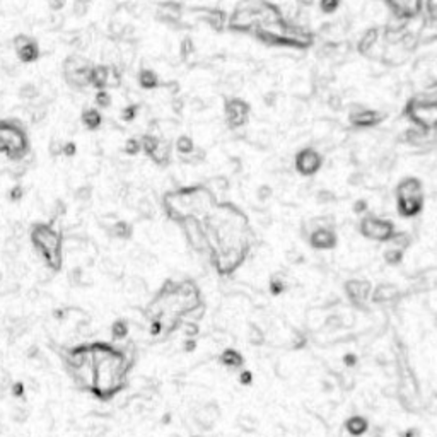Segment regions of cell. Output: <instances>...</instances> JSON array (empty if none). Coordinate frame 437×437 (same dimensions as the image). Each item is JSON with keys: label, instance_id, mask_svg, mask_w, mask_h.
Wrapping results in <instances>:
<instances>
[{"label": "cell", "instance_id": "28", "mask_svg": "<svg viewBox=\"0 0 437 437\" xmlns=\"http://www.w3.org/2000/svg\"><path fill=\"white\" fill-rule=\"evenodd\" d=\"M38 96H39L38 87H36L34 84H31V82L24 84V85H22V87L19 89V98L24 99V101H34V99L38 98Z\"/></svg>", "mask_w": 437, "mask_h": 437}, {"label": "cell", "instance_id": "42", "mask_svg": "<svg viewBox=\"0 0 437 437\" xmlns=\"http://www.w3.org/2000/svg\"><path fill=\"white\" fill-rule=\"evenodd\" d=\"M251 379H253V377H251V372H250V371H245V372L241 374V377H239V381L242 382V384H250Z\"/></svg>", "mask_w": 437, "mask_h": 437}, {"label": "cell", "instance_id": "41", "mask_svg": "<svg viewBox=\"0 0 437 437\" xmlns=\"http://www.w3.org/2000/svg\"><path fill=\"white\" fill-rule=\"evenodd\" d=\"M367 209V204L364 200H359L357 204H354V212L355 214H362V212H366Z\"/></svg>", "mask_w": 437, "mask_h": 437}, {"label": "cell", "instance_id": "26", "mask_svg": "<svg viewBox=\"0 0 437 437\" xmlns=\"http://www.w3.org/2000/svg\"><path fill=\"white\" fill-rule=\"evenodd\" d=\"M161 138L156 137V135L152 133H145L140 137V145H142V151L145 152V154L151 157L152 154H154V151L157 149V145H159Z\"/></svg>", "mask_w": 437, "mask_h": 437}, {"label": "cell", "instance_id": "35", "mask_svg": "<svg viewBox=\"0 0 437 437\" xmlns=\"http://www.w3.org/2000/svg\"><path fill=\"white\" fill-rule=\"evenodd\" d=\"M193 52H195V44H193L191 39H190V38L183 39V43H181V55H183V57H188V55H191Z\"/></svg>", "mask_w": 437, "mask_h": 437}, {"label": "cell", "instance_id": "17", "mask_svg": "<svg viewBox=\"0 0 437 437\" xmlns=\"http://www.w3.org/2000/svg\"><path fill=\"white\" fill-rule=\"evenodd\" d=\"M398 294H400V290L395 283L384 282V283H379V285L372 290L371 301L376 304H384V303H390V301H395L396 297H398Z\"/></svg>", "mask_w": 437, "mask_h": 437}, {"label": "cell", "instance_id": "10", "mask_svg": "<svg viewBox=\"0 0 437 437\" xmlns=\"http://www.w3.org/2000/svg\"><path fill=\"white\" fill-rule=\"evenodd\" d=\"M345 294L350 299L355 308L362 309L372 294V285L369 280H362V278H352V280H347L345 285Z\"/></svg>", "mask_w": 437, "mask_h": 437}, {"label": "cell", "instance_id": "45", "mask_svg": "<svg viewBox=\"0 0 437 437\" xmlns=\"http://www.w3.org/2000/svg\"><path fill=\"white\" fill-rule=\"evenodd\" d=\"M303 2H309V0H303Z\"/></svg>", "mask_w": 437, "mask_h": 437}, {"label": "cell", "instance_id": "37", "mask_svg": "<svg viewBox=\"0 0 437 437\" xmlns=\"http://www.w3.org/2000/svg\"><path fill=\"white\" fill-rule=\"evenodd\" d=\"M113 333H115V336H118V338H123V336L127 335V324L121 323V321L115 323V326H113Z\"/></svg>", "mask_w": 437, "mask_h": 437}, {"label": "cell", "instance_id": "6", "mask_svg": "<svg viewBox=\"0 0 437 437\" xmlns=\"http://www.w3.org/2000/svg\"><path fill=\"white\" fill-rule=\"evenodd\" d=\"M423 186L418 178H403L396 186V209L405 219L415 217L423 209Z\"/></svg>", "mask_w": 437, "mask_h": 437}, {"label": "cell", "instance_id": "7", "mask_svg": "<svg viewBox=\"0 0 437 437\" xmlns=\"http://www.w3.org/2000/svg\"><path fill=\"white\" fill-rule=\"evenodd\" d=\"M29 152L28 135L14 121H0V154H6L9 159L19 161Z\"/></svg>", "mask_w": 437, "mask_h": 437}, {"label": "cell", "instance_id": "19", "mask_svg": "<svg viewBox=\"0 0 437 437\" xmlns=\"http://www.w3.org/2000/svg\"><path fill=\"white\" fill-rule=\"evenodd\" d=\"M367 429H369V422H367V418L362 415H354L345 422V430L349 432L350 435L359 437V435L366 434Z\"/></svg>", "mask_w": 437, "mask_h": 437}, {"label": "cell", "instance_id": "21", "mask_svg": "<svg viewBox=\"0 0 437 437\" xmlns=\"http://www.w3.org/2000/svg\"><path fill=\"white\" fill-rule=\"evenodd\" d=\"M171 149H173V145H171L169 140H164V138H161L159 145H157V149L154 151V154L151 156V159L156 162V164L159 166H166L168 162L171 161Z\"/></svg>", "mask_w": 437, "mask_h": 437}, {"label": "cell", "instance_id": "22", "mask_svg": "<svg viewBox=\"0 0 437 437\" xmlns=\"http://www.w3.org/2000/svg\"><path fill=\"white\" fill-rule=\"evenodd\" d=\"M220 364L229 369H239L242 364H245V359H242V355L237 352V350L227 349L220 354Z\"/></svg>", "mask_w": 437, "mask_h": 437}, {"label": "cell", "instance_id": "25", "mask_svg": "<svg viewBox=\"0 0 437 437\" xmlns=\"http://www.w3.org/2000/svg\"><path fill=\"white\" fill-rule=\"evenodd\" d=\"M174 147H176L178 154L184 157V156H190L193 154V152L197 151L195 149V142L191 140V137H188V135H179L176 143H174Z\"/></svg>", "mask_w": 437, "mask_h": 437}, {"label": "cell", "instance_id": "29", "mask_svg": "<svg viewBox=\"0 0 437 437\" xmlns=\"http://www.w3.org/2000/svg\"><path fill=\"white\" fill-rule=\"evenodd\" d=\"M94 99H96V105L99 108H103V110H106V108H110L113 105V98H111V94L108 92L106 89H99Z\"/></svg>", "mask_w": 437, "mask_h": 437}, {"label": "cell", "instance_id": "34", "mask_svg": "<svg viewBox=\"0 0 437 437\" xmlns=\"http://www.w3.org/2000/svg\"><path fill=\"white\" fill-rule=\"evenodd\" d=\"M89 11V0H74V14L82 17Z\"/></svg>", "mask_w": 437, "mask_h": 437}, {"label": "cell", "instance_id": "15", "mask_svg": "<svg viewBox=\"0 0 437 437\" xmlns=\"http://www.w3.org/2000/svg\"><path fill=\"white\" fill-rule=\"evenodd\" d=\"M220 417V408L217 403H205L195 410V422L202 429L209 430L217 423Z\"/></svg>", "mask_w": 437, "mask_h": 437}, {"label": "cell", "instance_id": "11", "mask_svg": "<svg viewBox=\"0 0 437 437\" xmlns=\"http://www.w3.org/2000/svg\"><path fill=\"white\" fill-rule=\"evenodd\" d=\"M224 111H226V121L231 128L242 127L248 121V115H250V105L242 101L239 98H231L224 105Z\"/></svg>", "mask_w": 437, "mask_h": 437}, {"label": "cell", "instance_id": "24", "mask_svg": "<svg viewBox=\"0 0 437 437\" xmlns=\"http://www.w3.org/2000/svg\"><path fill=\"white\" fill-rule=\"evenodd\" d=\"M138 84L142 85L143 89H156L159 85V77L152 69H142L140 74H138Z\"/></svg>", "mask_w": 437, "mask_h": 437}, {"label": "cell", "instance_id": "38", "mask_svg": "<svg viewBox=\"0 0 437 437\" xmlns=\"http://www.w3.org/2000/svg\"><path fill=\"white\" fill-rule=\"evenodd\" d=\"M75 152H77V145H75L74 142H65L64 143V152H62V154H65V156H75Z\"/></svg>", "mask_w": 437, "mask_h": 437}, {"label": "cell", "instance_id": "13", "mask_svg": "<svg viewBox=\"0 0 437 437\" xmlns=\"http://www.w3.org/2000/svg\"><path fill=\"white\" fill-rule=\"evenodd\" d=\"M14 48L17 58L22 64H33L39 57V46L28 34H17L14 38Z\"/></svg>", "mask_w": 437, "mask_h": 437}, {"label": "cell", "instance_id": "30", "mask_svg": "<svg viewBox=\"0 0 437 437\" xmlns=\"http://www.w3.org/2000/svg\"><path fill=\"white\" fill-rule=\"evenodd\" d=\"M113 234L120 239H127V237L132 236V226L127 222H116L113 226Z\"/></svg>", "mask_w": 437, "mask_h": 437}, {"label": "cell", "instance_id": "40", "mask_svg": "<svg viewBox=\"0 0 437 437\" xmlns=\"http://www.w3.org/2000/svg\"><path fill=\"white\" fill-rule=\"evenodd\" d=\"M344 362H345L349 367L355 366V364H357V355H355V354H347L345 357H344Z\"/></svg>", "mask_w": 437, "mask_h": 437}, {"label": "cell", "instance_id": "18", "mask_svg": "<svg viewBox=\"0 0 437 437\" xmlns=\"http://www.w3.org/2000/svg\"><path fill=\"white\" fill-rule=\"evenodd\" d=\"M111 67L108 65H94L91 70V85L98 89H106L108 82H110Z\"/></svg>", "mask_w": 437, "mask_h": 437}, {"label": "cell", "instance_id": "39", "mask_svg": "<svg viewBox=\"0 0 437 437\" xmlns=\"http://www.w3.org/2000/svg\"><path fill=\"white\" fill-rule=\"evenodd\" d=\"M64 6H65V0H48V7L52 9L53 12L62 11Z\"/></svg>", "mask_w": 437, "mask_h": 437}, {"label": "cell", "instance_id": "1", "mask_svg": "<svg viewBox=\"0 0 437 437\" xmlns=\"http://www.w3.org/2000/svg\"><path fill=\"white\" fill-rule=\"evenodd\" d=\"M75 386L101 402H110L128 384L133 359L128 350L106 342L72 347L64 355Z\"/></svg>", "mask_w": 437, "mask_h": 437}, {"label": "cell", "instance_id": "20", "mask_svg": "<svg viewBox=\"0 0 437 437\" xmlns=\"http://www.w3.org/2000/svg\"><path fill=\"white\" fill-rule=\"evenodd\" d=\"M80 121L84 123L85 128L96 130V128L101 127L103 115L99 113V110H96V108H85V110L82 111V115H80Z\"/></svg>", "mask_w": 437, "mask_h": 437}, {"label": "cell", "instance_id": "33", "mask_svg": "<svg viewBox=\"0 0 437 437\" xmlns=\"http://www.w3.org/2000/svg\"><path fill=\"white\" fill-rule=\"evenodd\" d=\"M137 111H138V106L137 105H130L127 108H123V111H121V120L127 121V123H130V121L135 120V116H137Z\"/></svg>", "mask_w": 437, "mask_h": 437}, {"label": "cell", "instance_id": "12", "mask_svg": "<svg viewBox=\"0 0 437 437\" xmlns=\"http://www.w3.org/2000/svg\"><path fill=\"white\" fill-rule=\"evenodd\" d=\"M321 164H323L321 156L314 149H304V151H301L296 156V169L303 176H311V174L318 173Z\"/></svg>", "mask_w": 437, "mask_h": 437}, {"label": "cell", "instance_id": "23", "mask_svg": "<svg viewBox=\"0 0 437 437\" xmlns=\"http://www.w3.org/2000/svg\"><path fill=\"white\" fill-rule=\"evenodd\" d=\"M204 21L209 26H212L215 31H220L226 24V14L217 9H207V14L204 16Z\"/></svg>", "mask_w": 437, "mask_h": 437}, {"label": "cell", "instance_id": "31", "mask_svg": "<svg viewBox=\"0 0 437 437\" xmlns=\"http://www.w3.org/2000/svg\"><path fill=\"white\" fill-rule=\"evenodd\" d=\"M390 242H393L395 248H400V250L405 251L410 246V236L407 232H398V231H396V234L393 236V239H391Z\"/></svg>", "mask_w": 437, "mask_h": 437}, {"label": "cell", "instance_id": "4", "mask_svg": "<svg viewBox=\"0 0 437 437\" xmlns=\"http://www.w3.org/2000/svg\"><path fill=\"white\" fill-rule=\"evenodd\" d=\"M219 204L212 188L205 184H191L178 190L168 191L162 197V209L174 224L181 222L186 217L204 219L214 207Z\"/></svg>", "mask_w": 437, "mask_h": 437}, {"label": "cell", "instance_id": "43", "mask_svg": "<svg viewBox=\"0 0 437 437\" xmlns=\"http://www.w3.org/2000/svg\"><path fill=\"white\" fill-rule=\"evenodd\" d=\"M183 105H184L183 99H174V101H173V108H174V111H176V113H179V111H181V108H183Z\"/></svg>", "mask_w": 437, "mask_h": 437}, {"label": "cell", "instance_id": "9", "mask_svg": "<svg viewBox=\"0 0 437 437\" xmlns=\"http://www.w3.org/2000/svg\"><path fill=\"white\" fill-rule=\"evenodd\" d=\"M179 229H181L184 241L191 248L195 253L207 255L209 248H207V234L202 219L198 217H186L181 222H178Z\"/></svg>", "mask_w": 437, "mask_h": 437}, {"label": "cell", "instance_id": "32", "mask_svg": "<svg viewBox=\"0 0 437 437\" xmlns=\"http://www.w3.org/2000/svg\"><path fill=\"white\" fill-rule=\"evenodd\" d=\"M142 151V145H140V138H128L125 142V152L130 156H135Z\"/></svg>", "mask_w": 437, "mask_h": 437}, {"label": "cell", "instance_id": "2", "mask_svg": "<svg viewBox=\"0 0 437 437\" xmlns=\"http://www.w3.org/2000/svg\"><path fill=\"white\" fill-rule=\"evenodd\" d=\"M207 255L220 277H231L246 261L255 241L250 219L232 202H219L204 219Z\"/></svg>", "mask_w": 437, "mask_h": 437}, {"label": "cell", "instance_id": "27", "mask_svg": "<svg viewBox=\"0 0 437 437\" xmlns=\"http://www.w3.org/2000/svg\"><path fill=\"white\" fill-rule=\"evenodd\" d=\"M382 258H384V261L388 265H391V267H396V265L402 263L403 260V250H400V248H390V250H386L384 253H382Z\"/></svg>", "mask_w": 437, "mask_h": 437}, {"label": "cell", "instance_id": "5", "mask_svg": "<svg viewBox=\"0 0 437 437\" xmlns=\"http://www.w3.org/2000/svg\"><path fill=\"white\" fill-rule=\"evenodd\" d=\"M31 245L38 251L39 258L50 270L57 272L62 268L64 255H62V234L53 226L38 222L31 227Z\"/></svg>", "mask_w": 437, "mask_h": 437}, {"label": "cell", "instance_id": "3", "mask_svg": "<svg viewBox=\"0 0 437 437\" xmlns=\"http://www.w3.org/2000/svg\"><path fill=\"white\" fill-rule=\"evenodd\" d=\"M204 309L200 287L193 280H166L149 303L145 314L151 324V335H169L183 319Z\"/></svg>", "mask_w": 437, "mask_h": 437}, {"label": "cell", "instance_id": "16", "mask_svg": "<svg viewBox=\"0 0 437 437\" xmlns=\"http://www.w3.org/2000/svg\"><path fill=\"white\" fill-rule=\"evenodd\" d=\"M183 14V7L178 2H162L157 7V21L166 22V24H178Z\"/></svg>", "mask_w": 437, "mask_h": 437}, {"label": "cell", "instance_id": "8", "mask_svg": "<svg viewBox=\"0 0 437 437\" xmlns=\"http://www.w3.org/2000/svg\"><path fill=\"white\" fill-rule=\"evenodd\" d=\"M359 231L366 239L377 242H390L396 234L395 224L388 219H381L376 215H366L359 224Z\"/></svg>", "mask_w": 437, "mask_h": 437}, {"label": "cell", "instance_id": "36", "mask_svg": "<svg viewBox=\"0 0 437 437\" xmlns=\"http://www.w3.org/2000/svg\"><path fill=\"white\" fill-rule=\"evenodd\" d=\"M283 289H285V283H283L282 280H277V278H272V283H270V290H272V294H282Z\"/></svg>", "mask_w": 437, "mask_h": 437}, {"label": "cell", "instance_id": "44", "mask_svg": "<svg viewBox=\"0 0 437 437\" xmlns=\"http://www.w3.org/2000/svg\"><path fill=\"white\" fill-rule=\"evenodd\" d=\"M413 435H415V429H408V430L403 434V437H413Z\"/></svg>", "mask_w": 437, "mask_h": 437}, {"label": "cell", "instance_id": "14", "mask_svg": "<svg viewBox=\"0 0 437 437\" xmlns=\"http://www.w3.org/2000/svg\"><path fill=\"white\" fill-rule=\"evenodd\" d=\"M336 242H338V237H336V232L331 227L319 226L309 234V245L318 251L333 250L336 246Z\"/></svg>", "mask_w": 437, "mask_h": 437}]
</instances>
